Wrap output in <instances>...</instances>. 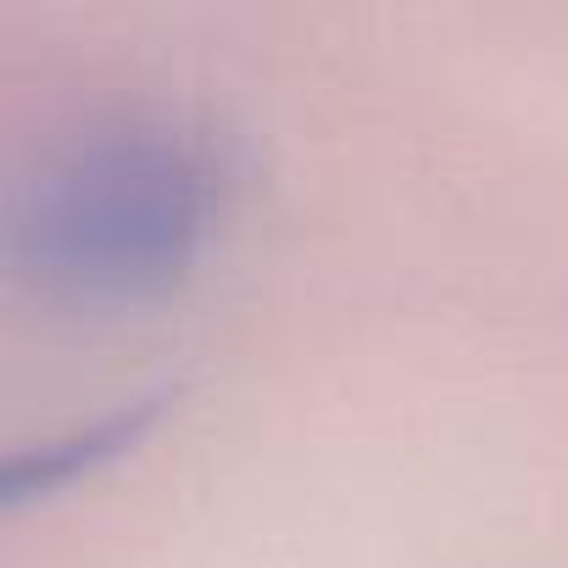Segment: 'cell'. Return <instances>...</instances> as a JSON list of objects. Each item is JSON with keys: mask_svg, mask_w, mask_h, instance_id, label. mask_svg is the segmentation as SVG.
Instances as JSON below:
<instances>
[{"mask_svg": "<svg viewBox=\"0 0 568 568\" xmlns=\"http://www.w3.org/2000/svg\"><path fill=\"white\" fill-rule=\"evenodd\" d=\"M229 184L223 140L190 112L84 118L0 184V278L79 318L168 307L223 234Z\"/></svg>", "mask_w": 568, "mask_h": 568, "instance_id": "6da1fadb", "label": "cell"}, {"mask_svg": "<svg viewBox=\"0 0 568 568\" xmlns=\"http://www.w3.org/2000/svg\"><path fill=\"white\" fill-rule=\"evenodd\" d=\"M162 413H168V390H140V396L101 407L95 418L68 424V429L0 446V513L40 507L51 496L79 490L84 479H101L106 468H118L129 452H140L151 440Z\"/></svg>", "mask_w": 568, "mask_h": 568, "instance_id": "7a4b0ae2", "label": "cell"}]
</instances>
